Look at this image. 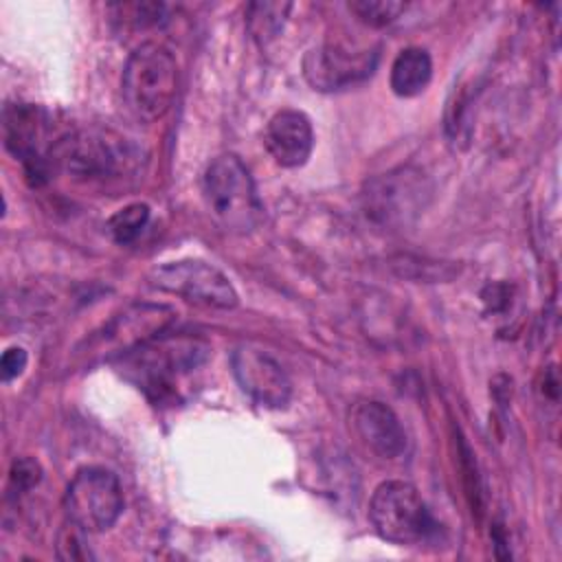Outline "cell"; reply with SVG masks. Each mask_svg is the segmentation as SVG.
Segmentation results:
<instances>
[{
    "instance_id": "obj_1",
    "label": "cell",
    "mask_w": 562,
    "mask_h": 562,
    "mask_svg": "<svg viewBox=\"0 0 562 562\" xmlns=\"http://www.w3.org/2000/svg\"><path fill=\"white\" fill-rule=\"evenodd\" d=\"M46 162L77 182L108 184L136 171L140 149L116 132L81 130L57 140Z\"/></svg>"
},
{
    "instance_id": "obj_2",
    "label": "cell",
    "mask_w": 562,
    "mask_h": 562,
    "mask_svg": "<svg viewBox=\"0 0 562 562\" xmlns=\"http://www.w3.org/2000/svg\"><path fill=\"white\" fill-rule=\"evenodd\" d=\"M178 92V64L171 50L158 42H145L132 50L121 77L125 108L138 121L162 119Z\"/></svg>"
},
{
    "instance_id": "obj_3",
    "label": "cell",
    "mask_w": 562,
    "mask_h": 562,
    "mask_svg": "<svg viewBox=\"0 0 562 562\" xmlns=\"http://www.w3.org/2000/svg\"><path fill=\"white\" fill-rule=\"evenodd\" d=\"M206 356L209 347L200 338H151L125 353L123 373L158 402L171 395L176 382L198 369L206 360Z\"/></svg>"
},
{
    "instance_id": "obj_4",
    "label": "cell",
    "mask_w": 562,
    "mask_h": 562,
    "mask_svg": "<svg viewBox=\"0 0 562 562\" xmlns=\"http://www.w3.org/2000/svg\"><path fill=\"white\" fill-rule=\"evenodd\" d=\"M204 202L220 226L231 233H250L261 220V200L246 165L222 154L209 162L202 176Z\"/></svg>"
},
{
    "instance_id": "obj_5",
    "label": "cell",
    "mask_w": 562,
    "mask_h": 562,
    "mask_svg": "<svg viewBox=\"0 0 562 562\" xmlns=\"http://www.w3.org/2000/svg\"><path fill=\"white\" fill-rule=\"evenodd\" d=\"M430 198V178L413 165H402L371 178L364 184L362 209L364 215L378 226L406 228L424 213Z\"/></svg>"
},
{
    "instance_id": "obj_6",
    "label": "cell",
    "mask_w": 562,
    "mask_h": 562,
    "mask_svg": "<svg viewBox=\"0 0 562 562\" xmlns=\"http://www.w3.org/2000/svg\"><path fill=\"white\" fill-rule=\"evenodd\" d=\"M369 520L380 538L395 544H417L435 531L428 505L406 481H384L375 487Z\"/></svg>"
},
{
    "instance_id": "obj_7",
    "label": "cell",
    "mask_w": 562,
    "mask_h": 562,
    "mask_svg": "<svg viewBox=\"0 0 562 562\" xmlns=\"http://www.w3.org/2000/svg\"><path fill=\"white\" fill-rule=\"evenodd\" d=\"M64 512L83 533L110 529L123 512V490L114 472L101 465L81 468L64 492Z\"/></svg>"
},
{
    "instance_id": "obj_8",
    "label": "cell",
    "mask_w": 562,
    "mask_h": 562,
    "mask_svg": "<svg viewBox=\"0 0 562 562\" xmlns=\"http://www.w3.org/2000/svg\"><path fill=\"white\" fill-rule=\"evenodd\" d=\"M149 283L200 305L222 310L237 305V292L228 277L200 259H180L156 266L149 272Z\"/></svg>"
},
{
    "instance_id": "obj_9",
    "label": "cell",
    "mask_w": 562,
    "mask_h": 562,
    "mask_svg": "<svg viewBox=\"0 0 562 562\" xmlns=\"http://www.w3.org/2000/svg\"><path fill=\"white\" fill-rule=\"evenodd\" d=\"M378 66V48L325 42L303 57V77L314 90H340L367 79Z\"/></svg>"
},
{
    "instance_id": "obj_10",
    "label": "cell",
    "mask_w": 562,
    "mask_h": 562,
    "mask_svg": "<svg viewBox=\"0 0 562 562\" xmlns=\"http://www.w3.org/2000/svg\"><path fill=\"white\" fill-rule=\"evenodd\" d=\"M231 364L237 384L257 404L283 408L290 402L292 382L270 353L250 345H239L231 356Z\"/></svg>"
},
{
    "instance_id": "obj_11",
    "label": "cell",
    "mask_w": 562,
    "mask_h": 562,
    "mask_svg": "<svg viewBox=\"0 0 562 562\" xmlns=\"http://www.w3.org/2000/svg\"><path fill=\"white\" fill-rule=\"evenodd\" d=\"M349 426L358 441L380 459L393 461L406 450L404 426L384 402H356L349 411Z\"/></svg>"
},
{
    "instance_id": "obj_12",
    "label": "cell",
    "mask_w": 562,
    "mask_h": 562,
    "mask_svg": "<svg viewBox=\"0 0 562 562\" xmlns=\"http://www.w3.org/2000/svg\"><path fill=\"white\" fill-rule=\"evenodd\" d=\"M2 134L7 149L24 162L29 176H48V162L40 154V140L44 134L40 108L29 103L4 105Z\"/></svg>"
},
{
    "instance_id": "obj_13",
    "label": "cell",
    "mask_w": 562,
    "mask_h": 562,
    "mask_svg": "<svg viewBox=\"0 0 562 562\" xmlns=\"http://www.w3.org/2000/svg\"><path fill=\"white\" fill-rule=\"evenodd\" d=\"M263 140L277 165L301 167L314 147L312 123L301 110H281L268 121Z\"/></svg>"
},
{
    "instance_id": "obj_14",
    "label": "cell",
    "mask_w": 562,
    "mask_h": 562,
    "mask_svg": "<svg viewBox=\"0 0 562 562\" xmlns=\"http://www.w3.org/2000/svg\"><path fill=\"white\" fill-rule=\"evenodd\" d=\"M171 316L173 312L165 305H136L110 323L105 329V345L121 347L123 342V353H127L134 347L151 340V336L160 331Z\"/></svg>"
},
{
    "instance_id": "obj_15",
    "label": "cell",
    "mask_w": 562,
    "mask_h": 562,
    "mask_svg": "<svg viewBox=\"0 0 562 562\" xmlns=\"http://www.w3.org/2000/svg\"><path fill=\"white\" fill-rule=\"evenodd\" d=\"M432 59L426 48L408 46L397 53L391 66V90L397 97H415L430 83Z\"/></svg>"
},
{
    "instance_id": "obj_16",
    "label": "cell",
    "mask_w": 562,
    "mask_h": 562,
    "mask_svg": "<svg viewBox=\"0 0 562 562\" xmlns=\"http://www.w3.org/2000/svg\"><path fill=\"white\" fill-rule=\"evenodd\" d=\"M292 9L290 2H252L246 9V24L250 35L257 44L266 46L272 42L279 31L283 29V22L288 18V11Z\"/></svg>"
},
{
    "instance_id": "obj_17",
    "label": "cell",
    "mask_w": 562,
    "mask_h": 562,
    "mask_svg": "<svg viewBox=\"0 0 562 562\" xmlns=\"http://www.w3.org/2000/svg\"><path fill=\"white\" fill-rule=\"evenodd\" d=\"M147 222H149V206L145 202H134L116 211L108 220L105 228L116 244L125 246V244H132L143 233Z\"/></svg>"
},
{
    "instance_id": "obj_18",
    "label": "cell",
    "mask_w": 562,
    "mask_h": 562,
    "mask_svg": "<svg viewBox=\"0 0 562 562\" xmlns=\"http://www.w3.org/2000/svg\"><path fill=\"white\" fill-rule=\"evenodd\" d=\"M406 9V2L400 0H356L349 2V11L356 13V18L369 26H386L393 20L400 18V13Z\"/></svg>"
},
{
    "instance_id": "obj_19",
    "label": "cell",
    "mask_w": 562,
    "mask_h": 562,
    "mask_svg": "<svg viewBox=\"0 0 562 562\" xmlns=\"http://www.w3.org/2000/svg\"><path fill=\"white\" fill-rule=\"evenodd\" d=\"M121 11L123 24H132L134 29H143L147 24H158L160 15L165 13V4H156V2H143V4H119L116 7Z\"/></svg>"
},
{
    "instance_id": "obj_20",
    "label": "cell",
    "mask_w": 562,
    "mask_h": 562,
    "mask_svg": "<svg viewBox=\"0 0 562 562\" xmlns=\"http://www.w3.org/2000/svg\"><path fill=\"white\" fill-rule=\"evenodd\" d=\"M42 479V468L35 459L31 457H20L13 461L11 472H9V481L13 485L15 492H29L33 490Z\"/></svg>"
},
{
    "instance_id": "obj_21",
    "label": "cell",
    "mask_w": 562,
    "mask_h": 562,
    "mask_svg": "<svg viewBox=\"0 0 562 562\" xmlns=\"http://www.w3.org/2000/svg\"><path fill=\"white\" fill-rule=\"evenodd\" d=\"M26 362H29V353L24 347H9L2 358H0V373H2V380L4 382H11L15 380L18 375H22V371L26 369Z\"/></svg>"
}]
</instances>
